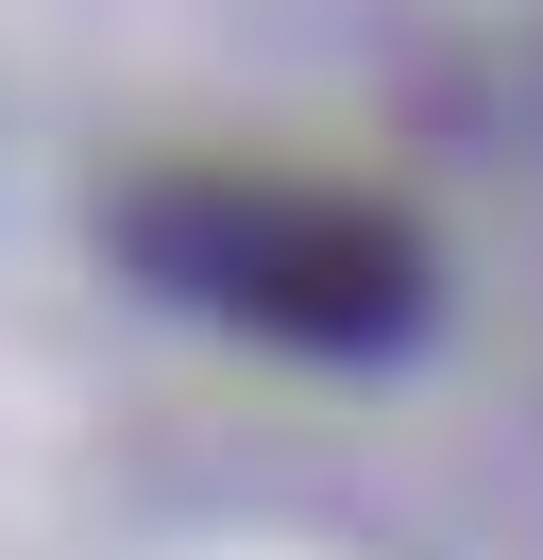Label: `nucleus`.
Masks as SVG:
<instances>
[{
    "instance_id": "nucleus-1",
    "label": "nucleus",
    "mask_w": 543,
    "mask_h": 560,
    "mask_svg": "<svg viewBox=\"0 0 543 560\" xmlns=\"http://www.w3.org/2000/svg\"><path fill=\"white\" fill-rule=\"evenodd\" d=\"M136 255H170V289L272 340H373L407 323V238L357 205H305V187H170L136 205Z\"/></svg>"
}]
</instances>
